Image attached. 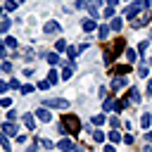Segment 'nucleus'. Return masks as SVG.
<instances>
[{
  "mask_svg": "<svg viewBox=\"0 0 152 152\" xmlns=\"http://www.w3.org/2000/svg\"><path fill=\"white\" fill-rule=\"evenodd\" d=\"M7 119H10V121H14V119H17V112H14V109H10V112H7Z\"/></svg>",
  "mask_w": 152,
  "mask_h": 152,
  "instance_id": "39",
  "label": "nucleus"
},
{
  "mask_svg": "<svg viewBox=\"0 0 152 152\" xmlns=\"http://www.w3.org/2000/svg\"><path fill=\"white\" fill-rule=\"evenodd\" d=\"M138 74L145 78V76H147V66H145V64H140V66H138Z\"/></svg>",
  "mask_w": 152,
  "mask_h": 152,
  "instance_id": "32",
  "label": "nucleus"
},
{
  "mask_svg": "<svg viewBox=\"0 0 152 152\" xmlns=\"http://www.w3.org/2000/svg\"><path fill=\"white\" fill-rule=\"evenodd\" d=\"M17 2H24V0H17Z\"/></svg>",
  "mask_w": 152,
  "mask_h": 152,
  "instance_id": "47",
  "label": "nucleus"
},
{
  "mask_svg": "<svg viewBox=\"0 0 152 152\" xmlns=\"http://www.w3.org/2000/svg\"><path fill=\"white\" fill-rule=\"evenodd\" d=\"M66 48H69V45H66V40H64V38H57V43H55V50H57V52H64Z\"/></svg>",
  "mask_w": 152,
  "mask_h": 152,
  "instance_id": "12",
  "label": "nucleus"
},
{
  "mask_svg": "<svg viewBox=\"0 0 152 152\" xmlns=\"http://www.w3.org/2000/svg\"><path fill=\"white\" fill-rule=\"evenodd\" d=\"M17 5H19L17 0H7V2H5V10H7V12H12V10H17Z\"/></svg>",
  "mask_w": 152,
  "mask_h": 152,
  "instance_id": "23",
  "label": "nucleus"
},
{
  "mask_svg": "<svg viewBox=\"0 0 152 152\" xmlns=\"http://www.w3.org/2000/svg\"><path fill=\"white\" fill-rule=\"evenodd\" d=\"M71 64H64V71H62V78H71Z\"/></svg>",
  "mask_w": 152,
  "mask_h": 152,
  "instance_id": "26",
  "label": "nucleus"
},
{
  "mask_svg": "<svg viewBox=\"0 0 152 152\" xmlns=\"http://www.w3.org/2000/svg\"><path fill=\"white\" fill-rule=\"evenodd\" d=\"M0 128H2V133H5V135H14V138L19 135V128H17V126H14L12 121H7V124H2Z\"/></svg>",
  "mask_w": 152,
  "mask_h": 152,
  "instance_id": "4",
  "label": "nucleus"
},
{
  "mask_svg": "<svg viewBox=\"0 0 152 152\" xmlns=\"http://www.w3.org/2000/svg\"><path fill=\"white\" fill-rule=\"evenodd\" d=\"M124 86H126V78H121V76L112 81V90H119V88H124Z\"/></svg>",
  "mask_w": 152,
  "mask_h": 152,
  "instance_id": "14",
  "label": "nucleus"
},
{
  "mask_svg": "<svg viewBox=\"0 0 152 152\" xmlns=\"http://www.w3.org/2000/svg\"><path fill=\"white\" fill-rule=\"evenodd\" d=\"M102 152H116V150H114L112 145H104V150H102Z\"/></svg>",
  "mask_w": 152,
  "mask_h": 152,
  "instance_id": "44",
  "label": "nucleus"
},
{
  "mask_svg": "<svg viewBox=\"0 0 152 152\" xmlns=\"http://www.w3.org/2000/svg\"><path fill=\"white\" fill-rule=\"evenodd\" d=\"M0 14H2V10H0Z\"/></svg>",
  "mask_w": 152,
  "mask_h": 152,
  "instance_id": "48",
  "label": "nucleus"
},
{
  "mask_svg": "<svg viewBox=\"0 0 152 152\" xmlns=\"http://www.w3.org/2000/svg\"><path fill=\"white\" fill-rule=\"evenodd\" d=\"M66 55H69L71 59H76V55H78V50H76V48H66Z\"/></svg>",
  "mask_w": 152,
  "mask_h": 152,
  "instance_id": "31",
  "label": "nucleus"
},
{
  "mask_svg": "<svg viewBox=\"0 0 152 152\" xmlns=\"http://www.w3.org/2000/svg\"><path fill=\"white\" fill-rule=\"evenodd\" d=\"M5 45H7V48H17V38H10V36H7V38H5Z\"/></svg>",
  "mask_w": 152,
  "mask_h": 152,
  "instance_id": "27",
  "label": "nucleus"
},
{
  "mask_svg": "<svg viewBox=\"0 0 152 152\" xmlns=\"http://www.w3.org/2000/svg\"><path fill=\"white\" fill-rule=\"evenodd\" d=\"M124 142H126V145H133V135L126 133V135H124Z\"/></svg>",
  "mask_w": 152,
  "mask_h": 152,
  "instance_id": "35",
  "label": "nucleus"
},
{
  "mask_svg": "<svg viewBox=\"0 0 152 152\" xmlns=\"http://www.w3.org/2000/svg\"><path fill=\"white\" fill-rule=\"evenodd\" d=\"M50 86H52V83H50L48 78H45V81H38V88H40V90H48Z\"/></svg>",
  "mask_w": 152,
  "mask_h": 152,
  "instance_id": "29",
  "label": "nucleus"
},
{
  "mask_svg": "<svg viewBox=\"0 0 152 152\" xmlns=\"http://www.w3.org/2000/svg\"><path fill=\"white\" fill-rule=\"evenodd\" d=\"M128 71H131V64H121V66H114V74H119V76H121V74H128Z\"/></svg>",
  "mask_w": 152,
  "mask_h": 152,
  "instance_id": "16",
  "label": "nucleus"
},
{
  "mask_svg": "<svg viewBox=\"0 0 152 152\" xmlns=\"http://www.w3.org/2000/svg\"><path fill=\"white\" fill-rule=\"evenodd\" d=\"M104 2H107L109 7H116V2H119V0H104Z\"/></svg>",
  "mask_w": 152,
  "mask_h": 152,
  "instance_id": "43",
  "label": "nucleus"
},
{
  "mask_svg": "<svg viewBox=\"0 0 152 152\" xmlns=\"http://www.w3.org/2000/svg\"><path fill=\"white\" fill-rule=\"evenodd\" d=\"M0 104H2V107H10V104H12V100H10V97H2V100H0Z\"/></svg>",
  "mask_w": 152,
  "mask_h": 152,
  "instance_id": "38",
  "label": "nucleus"
},
{
  "mask_svg": "<svg viewBox=\"0 0 152 152\" xmlns=\"http://www.w3.org/2000/svg\"><path fill=\"white\" fill-rule=\"evenodd\" d=\"M62 126H64L66 133H78L81 131V121H78L76 114H64L62 116Z\"/></svg>",
  "mask_w": 152,
  "mask_h": 152,
  "instance_id": "2",
  "label": "nucleus"
},
{
  "mask_svg": "<svg viewBox=\"0 0 152 152\" xmlns=\"http://www.w3.org/2000/svg\"><path fill=\"white\" fill-rule=\"evenodd\" d=\"M43 31H45V33H55V31H59V24H57L55 19H52V21H45Z\"/></svg>",
  "mask_w": 152,
  "mask_h": 152,
  "instance_id": "7",
  "label": "nucleus"
},
{
  "mask_svg": "<svg viewBox=\"0 0 152 152\" xmlns=\"http://www.w3.org/2000/svg\"><path fill=\"white\" fill-rule=\"evenodd\" d=\"M104 17H107V19L114 17V7H107V10H104Z\"/></svg>",
  "mask_w": 152,
  "mask_h": 152,
  "instance_id": "36",
  "label": "nucleus"
},
{
  "mask_svg": "<svg viewBox=\"0 0 152 152\" xmlns=\"http://www.w3.org/2000/svg\"><path fill=\"white\" fill-rule=\"evenodd\" d=\"M36 114H38V119H40V121H45V124H48V121H50V119H52V114H50V112H48V109H45V107H40V109H38V112H36Z\"/></svg>",
  "mask_w": 152,
  "mask_h": 152,
  "instance_id": "8",
  "label": "nucleus"
},
{
  "mask_svg": "<svg viewBox=\"0 0 152 152\" xmlns=\"http://www.w3.org/2000/svg\"><path fill=\"white\" fill-rule=\"evenodd\" d=\"M45 107H55V109H66V107H69V100H64V97H52V100H45Z\"/></svg>",
  "mask_w": 152,
  "mask_h": 152,
  "instance_id": "3",
  "label": "nucleus"
},
{
  "mask_svg": "<svg viewBox=\"0 0 152 152\" xmlns=\"http://www.w3.org/2000/svg\"><path fill=\"white\" fill-rule=\"evenodd\" d=\"M150 5H152V0H138V2L128 5V7H126V19H128V21H133V19H135L140 12H145Z\"/></svg>",
  "mask_w": 152,
  "mask_h": 152,
  "instance_id": "1",
  "label": "nucleus"
},
{
  "mask_svg": "<svg viewBox=\"0 0 152 152\" xmlns=\"http://www.w3.org/2000/svg\"><path fill=\"white\" fill-rule=\"evenodd\" d=\"M114 104H116V102H114L112 97H107V100H104V109H107V112H109V109H114Z\"/></svg>",
  "mask_w": 152,
  "mask_h": 152,
  "instance_id": "30",
  "label": "nucleus"
},
{
  "mask_svg": "<svg viewBox=\"0 0 152 152\" xmlns=\"http://www.w3.org/2000/svg\"><path fill=\"white\" fill-rule=\"evenodd\" d=\"M93 140L95 142H104V133L102 131H93Z\"/></svg>",
  "mask_w": 152,
  "mask_h": 152,
  "instance_id": "22",
  "label": "nucleus"
},
{
  "mask_svg": "<svg viewBox=\"0 0 152 152\" xmlns=\"http://www.w3.org/2000/svg\"><path fill=\"white\" fill-rule=\"evenodd\" d=\"M126 59H128V64H133V62L138 59V52H135L133 48H128V50H126Z\"/></svg>",
  "mask_w": 152,
  "mask_h": 152,
  "instance_id": "13",
  "label": "nucleus"
},
{
  "mask_svg": "<svg viewBox=\"0 0 152 152\" xmlns=\"http://www.w3.org/2000/svg\"><path fill=\"white\" fill-rule=\"evenodd\" d=\"M48 62H50V64L55 66V64L59 62V55H57V52H50V55H48Z\"/></svg>",
  "mask_w": 152,
  "mask_h": 152,
  "instance_id": "25",
  "label": "nucleus"
},
{
  "mask_svg": "<svg viewBox=\"0 0 152 152\" xmlns=\"http://www.w3.org/2000/svg\"><path fill=\"white\" fill-rule=\"evenodd\" d=\"M107 138H109V142H114V145H116V142H121V140H124V135H121V133H119V131H112V133H107Z\"/></svg>",
  "mask_w": 152,
  "mask_h": 152,
  "instance_id": "11",
  "label": "nucleus"
},
{
  "mask_svg": "<svg viewBox=\"0 0 152 152\" xmlns=\"http://www.w3.org/2000/svg\"><path fill=\"white\" fill-rule=\"evenodd\" d=\"M7 57V50H5V43H0V59Z\"/></svg>",
  "mask_w": 152,
  "mask_h": 152,
  "instance_id": "40",
  "label": "nucleus"
},
{
  "mask_svg": "<svg viewBox=\"0 0 152 152\" xmlns=\"http://www.w3.org/2000/svg\"><path fill=\"white\" fill-rule=\"evenodd\" d=\"M104 124V114H95L93 116V126H102Z\"/></svg>",
  "mask_w": 152,
  "mask_h": 152,
  "instance_id": "21",
  "label": "nucleus"
},
{
  "mask_svg": "<svg viewBox=\"0 0 152 152\" xmlns=\"http://www.w3.org/2000/svg\"><path fill=\"white\" fill-rule=\"evenodd\" d=\"M0 69H2V71H10V69H12V64H10V62H2V64H0Z\"/></svg>",
  "mask_w": 152,
  "mask_h": 152,
  "instance_id": "37",
  "label": "nucleus"
},
{
  "mask_svg": "<svg viewBox=\"0 0 152 152\" xmlns=\"http://www.w3.org/2000/svg\"><path fill=\"white\" fill-rule=\"evenodd\" d=\"M19 90H21V93H24V95H28V93H33V86H21V88H19Z\"/></svg>",
  "mask_w": 152,
  "mask_h": 152,
  "instance_id": "33",
  "label": "nucleus"
},
{
  "mask_svg": "<svg viewBox=\"0 0 152 152\" xmlns=\"http://www.w3.org/2000/svg\"><path fill=\"white\" fill-rule=\"evenodd\" d=\"M0 145H2V150H5V152H10V150H12V147H10V140H7V135H5V133H0Z\"/></svg>",
  "mask_w": 152,
  "mask_h": 152,
  "instance_id": "18",
  "label": "nucleus"
},
{
  "mask_svg": "<svg viewBox=\"0 0 152 152\" xmlns=\"http://www.w3.org/2000/svg\"><path fill=\"white\" fill-rule=\"evenodd\" d=\"M81 26H83V31H86V33H90V31H95L97 19H93V17H90V19H83V24H81Z\"/></svg>",
  "mask_w": 152,
  "mask_h": 152,
  "instance_id": "6",
  "label": "nucleus"
},
{
  "mask_svg": "<svg viewBox=\"0 0 152 152\" xmlns=\"http://www.w3.org/2000/svg\"><path fill=\"white\" fill-rule=\"evenodd\" d=\"M24 126H26L28 131H33V126H36V121H33V116H31V114H24Z\"/></svg>",
  "mask_w": 152,
  "mask_h": 152,
  "instance_id": "15",
  "label": "nucleus"
},
{
  "mask_svg": "<svg viewBox=\"0 0 152 152\" xmlns=\"http://www.w3.org/2000/svg\"><path fill=\"white\" fill-rule=\"evenodd\" d=\"M147 95H150V100H152V83L147 86Z\"/></svg>",
  "mask_w": 152,
  "mask_h": 152,
  "instance_id": "45",
  "label": "nucleus"
},
{
  "mask_svg": "<svg viewBox=\"0 0 152 152\" xmlns=\"http://www.w3.org/2000/svg\"><path fill=\"white\" fill-rule=\"evenodd\" d=\"M147 19H150L147 14H138V17L131 21V26H133V28H140V26H145V24H147Z\"/></svg>",
  "mask_w": 152,
  "mask_h": 152,
  "instance_id": "5",
  "label": "nucleus"
},
{
  "mask_svg": "<svg viewBox=\"0 0 152 152\" xmlns=\"http://www.w3.org/2000/svg\"><path fill=\"white\" fill-rule=\"evenodd\" d=\"M147 45H150V43H147V40H142V43L138 45V52H145V50H147Z\"/></svg>",
  "mask_w": 152,
  "mask_h": 152,
  "instance_id": "34",
  "label": "nucleus"
},
{
  "mask_svg": "<svg viewBox=\"0 0 152 152\" xmlns=\"http://www.w3.org/2000/svg\"><path fill=\"white\" fill-rule=\"evenodd\" d=\"M10 26H12V21H10V19H2V21H0V33H7Z\"/></svg>",
  "mask_w": 152,
  "mask_h": 152,
  "instance_id": "19",
  "label": "nucleus"
},
{
  "mask_svg": "<svg viewBox=\"0 0 152 152\" xmlns=\"http://www.w3.org/2000/svg\"><path fill=\"white\" fill-rule=\"evenodd\" d=\"M150 124H152V116H150V114H142V116H140V126H142V128H150Z\"/></svg>",
  "mask_w": 152,
  "mask_h": 152,
  "instance_id": "17",
  "label": "nucleus"
},
{
  "mask_svg": "<svg viewBox=\"0 0 152 152\" xmlns=\"http://www.w3.org/2000/svg\"><path fill=\"white\" fill-rule=\"evenodd\" d=\"M109 28L119 33V31H121V19H112V24H109Z\"/></svg>",
  "mask_w": 152,
  "mask_h": 152,
  "instance_id": "20",
  "label": "nucleus"
},
{
  "mask_svg": "<svg viewBox=\"0 0 152 152\" xmlns=\"http://www.w3.org/2000/svg\"><path fill=\"white\" fill-rule=\"evenodd\" d=\"M128 102H133V104H138V102H140V93H138L135 88H131V90H128Z\"/></svg>",
  "mask_w": 152,
  "mask_h": 152,
  "instance_id": "10",
  "label": "nucleus"
},
{
  "mask_svg": "<svg viewBox=\"0 0 152 152\" xmlns=\"http://www.w3.org/2000/svg\"><path fill=\"white\" fill-rule=\"evenodd\" d=\"M57 147H59V150H64V152H71V150H74V142L64 138V140H59V142H57Z\"/></svg>",
  "mask_w": 152,
  "mask_h": 152,
  "instance_id": "9",
  "label": "nucleus"
},
{
  "mask_svg": "<svg viewBox=\"0 0 152 152\" xmlns=\"http://www.w3.org/2000/svg\"><path fill=\"white\" fill-rule=\"evenodd\" d=\"M97 36H100V38H107V36H109V26H100V28H97Z\"/></svg>",
  "mask_w": 152,
  "mask_h": 152,
  "instance_id": "24",
  "label": "nucleus"
},
{
  "mask_svg": "<svg viewBox=\"0 0 152 152\" xmlns=\"http://www.w3.org/2000/svg\"><path fill=\"white\" fill-rule=\"evenodd\" d=\"M7 88H10V83H2V81H0V93H5Z\"/></svg>",
  "mask_w": 152,
  "mask_h": 152,
  "instance_id": "42",
  "label": "nucleus"
},
{
  "mask_svg": "<svg viewBox=\"0 0 152 152\" xmlns=\"http://www.w3.org/2000/svg\"><path fill=\"white\" fill-rule=\"evenodd\" d=\"M48 81H50V83H52V86H55V83H57V71H55V69H52V71H50V74H48Z\"/></svg>",
  "mask_w": 152,
  "mask_h": 152,
  "instance_id": "28",
  "label": "nucleus"
},
{
  "mask_svg": "<svg viewBox=\"0 0 152 152\" xmlns=\"http://www.w3.org/2000/svg\"><path fill=\"white\" fill-rule=\"evenodd\" d=\"M145 138H147V140H152V131H147V133H145Z\"/></svg>",
  "mask_w": 152,
  "mask_h": 152,
  "instance_id": "46",
  "label": "nucleus"
},
{
  "mask_svg": "<svg viewBox=\"0 0 152 152\" xmlns=\"http://www.w3.org/2000/svg\"><path fill=\"white\" fill-rule=\"evenodd\" d=\"M26 152H38V138H36V142H33V145H31Z\"/></svg>",
  "mask_w": 152,
  "mask_h": 152,
  "instance_id": "41",
  "label": "nucleus"
}]
</instances>
